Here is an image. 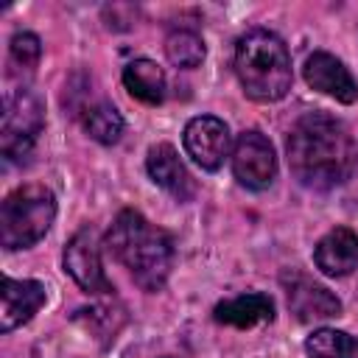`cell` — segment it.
<instances>
[{"label": "cell", "instance_id": "6da1fadb", "mask_svg": "<svg viewBox=\"0 0 358 358\" xmlns=\"http://www.w3.org/2000/svg\"><path fill=\"white\" fill-rule=\"evenodd\" d=\"M288 168L310 190L344 185L358 165V145L347 126L327 112L302 115L288 131Z\"/></svg>", "mask_w": 358, "mask_h": 358}, {"label": "cell", "instance_id": "7a4b0ae2", "mask_svg": "<svg viewBox=\"0 0 358 358\" xmlns=\"http://www.w3.org/2000/svg\"><path fill=\"white\" fill-rule=\"evenodd\" d=\"M106 246L143 291H159L173 268L171 235L137 210L117 213L106 232Z\"/></svg>", "mask_w": 358, "mask_h": 358}, {"label": "cell", "instance_id": "3957f363", "mask_svg": "<svg viewBox=\"0 0 358 358\" xmlns=\"http://www.w3.org/2000/svg\"><path fill=\"white\" fill-rule=\"evenodd\" d=\"M235 76L243 92L257 103H274L285 98L294 81L285 42L266 28L246 31L235 45Z\"/></svg>", "mask_w": 358, "mask_h": 358}, {"label": "cell", "instance_id": "277c9868", "mask_svg": "<svg viewBox=\"0 0 358 358\" xmlns=\"http://www.w3.org/2000/svg\"><path fill=\"white\" fill-rule=\"evenodd\" d=\"M56 218V196L45 185H20L11 190L0 207V243L14 249H28L42 241Z\"/></svg>", "mask_w": 358, "mask_h": 358}, {"label": "cell", "instance_id": "5b68a950", "mask_svg": "<svg viewBox=\"0 0 358 358\" xmlns=\"http://www.w3.org/2000/svg\"><path fill=\"white\" fill-rule=\"evenodd\" d=\"M45 129V103L42 98L28 90L17 87L8 90L3 98V126H0V151L6 159L28 157L36 137Z\"/></svg>", "mask_w": 358, "mask_h": 358}, {"label": "cell", "instance_id": "8992f818", "mask_svg": "<svg viewBox=\"0 0 358 358\" xmlns=\"http://www.w3.org/2000/svg\"><path fill=\"white\" fill-rule=\"evenodd\" d=\"M232 173L249 190H266L277 176L274 145L257 129H246L238 134L232 145Z\"/></svg>", "mask_w": 358, "mask_h": 358}, {"label": "cell", "instance_id": "52a82bcc", "mask_svg": "<svg viewBox=\"0 0 358 358\" xmlns=\"http://www.w3.org/2000/svg\"><path fill=\"white\" fill-rule=\"evenodd\" d=\"M64 271L87 294H109L112 282L101 263V238L95 227H81L64 246Z\"/></svg>", "mask_w": 358, "mask_h": 358}, {"label": "cell", "instance_id": "ba28073f", "mask_svg": "<svg viewBox=\"0 0 358 358\" xmlns=\"http://www.w3.org/2000/svg\"><path fill=\"white\" fill-rule=\"evenodd\" d=\"M182 143L187 157L204 171H218L229 157V129L215 115L190 117L182 131Z\"/></svg>", "mask_w": 358, "mask_h": 358}, {"label": "cell", "instance_id": "9c48e42d", "mask_svg": "<svg viewBox=\"0 0 358 358\" xmlns=\"http://www.w3.org/2000/svg\"><path fill=\"white\" fill-rule=\"evenodd\" d=\"M282 288L288 296V308L299 322H319V319H330L341 313L338 296L296 268L282 274Z\"/></svg>", "mask_w": 358, "mask_h": 358}, {"label": "cell", "instance_id": "30bf717a", "mask_svg": "<svg viewBox=\"0 0 358 358\" xmlns=\"http://www.w3.org/2000/svg\"><path fill=\"white\" fill-rule=\"evenodd\" d=\"M305 81L308 87H313L316 92L338 101V103H355L358 101V81L352 78V73L344 67L341 59H336L327 50H313L305 59Z\"/></svg>", "mask_w": 358, "mask_h": 358}, {"label": "cell", "instance_id": "8fae6325", "mask_svg": "<svg viewBox=\"0 0 358 358\" xmlns=\"http://www.w3.org/2000/svg\"><path fill=\"white\" fill-rule=\"evenodd\" d=\"M45 285L36 280H3L0 288V330L11 333L14 327L34 319V313L45 305Z\"/></svg>", "mask_w": 358, "mask_h": 358}, {"label": "cell", "instance_id": "7c38bea8", "mask_svg": "<svg viewBox=\"0 0 358 358\" xmlns=\"http://www.w3.org/2000/svg\"><path fill=\"white\" fill-rule=\"evenodd\" d=\"M145 171L151 176L154 185H159L162 190H168L173 199L179 201H190L193 193H196V185L187 173V168L182 165L176 148L171 143H157L148 148V157H145Z\"/></svg>", "mask_w": 358, "mask_h": 358}, {"label": "cell", "instance_id": "4fadbf2b", "mask_svg": "<svg viewBox=\"0 0 358 358\" xmlns=\"http://www.w3.org/2000/svg\"><path fill=\"white\" fill-rule=\"evenodd\" d=\"M313 263L327 277H347L358 268V232L350 227H333L319 238L313 249Z\"/></svg>", "mask_w": 358, "mask_h": 358}, {"label": "cell", "instance_id": "5bb4252c", "mask_svg": "<svg viewBox=\"0 0 358 358\" xmlns=\"http://www.w3.org/2000/svg\"><path fill=\"white\" fill-rule=\"evenodd\" d=\"M213 319L218 324H229V327H255V324H263V322H271L274 319V302L268 294H260V291H252V294H241V296H232V299H224L213 308Z\"/></svg>", "mask_w": 358, "mask_h": 358}, {"label": "cell", "instance_id": "9a60e30c", "mask_svg": "<svg viewBox=\"0 0 358 358\" xmlns=\"http://www.w3.org/2000/svg\"><path fill=\"white\" fill-rule=\"evenodd\" d=\"M165 73L157 62L151 59H134L123 67V87L129 90L131 98L148 103V106H157L162 103L165 98Z\"/></svg>", "mask_w": 358, "mask_h": 358}, {"label": "cell", "instance_id": "2e32d148", "mask_svg": "<svg viewBox=\"0 0 358 358\" xmlns=\"http://www.w3.org/2000/svg\"><path fill=\"white\" fill-rule=\"evenodd\" d=\"M78 117H81L84 131H87L92 140L103 143V145L117 143L120 134H123V117H120V112H117L109 101H103V98L84 103V106L78 109Z\"/></svg>", "mask_w": 358, "mask_h": 358}, {"label": "cell", "instance_id": "e0dca14e", "mask_svg": "<svg viewBox=\"0 0 358 358\" xmlns=\"http://www.w3.org/2000/svg\"><path fill=\"white\" fill-rule=\"evenodd\" d=\"M165 56L173 67H182V70H193L204 62L207 56V48H204V39L190 31V28H173L168 36H165Z\"/></svg>", "mask_w": 358, "mask_h": 358}, {"label": "cell", "instance_id": "ac0fdd59", "mask_svg": "<svg viewBox=\"0 0 358 358\" xmlns=\"http://www.w3.org/2000/svg\"><path fill=\"white\" fill-rule=\"evenodd\" d=\"M305 352L310 358H358V338L344 330L319 327L308 336Z\"/></svg>", "mask_w": 358, "mask_h": 358}, {"label": "cell", "instance_id": "d6986e66", "mask_svg": "<svg viewBox=\"0 0 358 358\" xmlns=\"http://www.w3.org/2000/svg\"><path fill=\"white\" fill-rule=\"evenodd\" d=\"M39 56H42V42L36 34L31 31H20L11 36V45H8V64H11V73H22V76H31L39 64Z\"/></svg>", "mask_w": 358, "mask_h": 358}]
</instances>
